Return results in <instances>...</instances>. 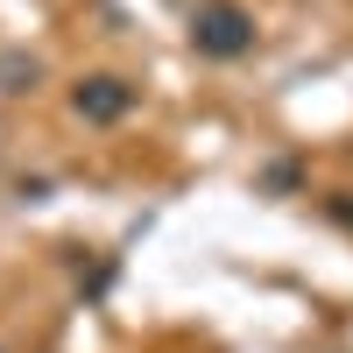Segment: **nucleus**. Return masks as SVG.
<instances>
[]
</instances>
